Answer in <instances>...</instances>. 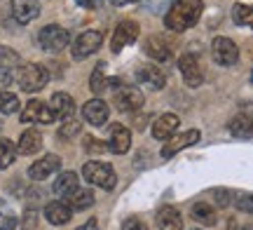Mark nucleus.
I'll use <instances>...</instances> for the list:
<instances>
[{
    "label": "nucleus",
    "mask_w": 253,
    "mask_h": 230,
    "mask_svg": "<svg viewBox=\"0 0 253 230\" xmlns=\"http://www.w3.org/2000/svg\"><path fill=\"white\" fill-rule=\"evenodd\" d=\"M12 66H19V54L12 47L0 45V68H12Z\"/></svg>",
    "instance_id": "33"
},
{
    "label": "nucleus",
    "mask_w": 253,
    "mask_h": 230,
    "mask_svg": "<svg viewBox=\"0 0 253 230\" xmlns=\"http://www.w3.org/2000/svg\"><path fill=\"white\" fill-rule=\"evenodd\" d=\"M122 230H148L145 228V223L138 219V216H129V219H125V223H122Z\"/></svg>",
    "instance_id": "37"
},
{
    "label": "nucleus",
    "mask_w": 253,
    "mask_h": 230,
    "mask_svg": "<svg viewBox=\"0 0 253 230\" xmlns=\"http://www.w3.org/2000/svg\"><path fill=\"white\" fill-rule=\"evenodd\" d=\"M49 108L54 113V118H61V120H68L75 111V101H73L71 94L66 92H56L52 99H49Z\"/></svg>",
    "instance_id": "20"
},
{
    "label": "nucleus",
    "mask_w": 253,
    "mask_h": 230,
    "mask_svg": "<svg viewBox=\"0 0 253 230\" xmlns=\"http://www.w3.org/2000/svg\"><path fill=\"white\" fill-rule=\"evenodd\" d=\"M80 132H82L80 122H78V120H73V118H68L61 125V129H59V138H73V137H78Z\"/></svg>",
    "instance_id": "34"
},
{
    "label": "nucleus",
    "mask_w": 253,
    "mask_h": 230,
    "mask_svg": "<svg viewBox=\"0 0 253 230\" xmlns=\"http://www.w3.org/2000/svg\"><path fill=\"white\" fill-rule=\"evenodd\" d=\"M136 80L148 87V90H162L164 85H167V75L157 68V66H138V71H136Z\"/></svg>",
    "instance_id": "14"
},
{
    "label": "nucleus",
    "mask_w": 253,
    "mask_h": 230,
    "mask_svg": "<svg viewBox=\"0 0 253 230\" xmlns=\"http://www.w3.org/2000/svg\"><path fill=\"white\" fill-rule=\"evenodd\" d=\"M145 54L155 59V61H169L171 59V47L167 45V40L160 36H150L145 40Z\"/></svg>",
    "instance_id": "19"
},
{
    "label": "nucleus",
    "mask_w": 253,
    "mask_h": 230,
    "mask_svg": "<svg viewBox=\"0 0 253 230\" xmlns=\"http://www.w3.org/2000/svg\"><path fill=\"white\" fill-rule=\"evenodd\" d=\"M12 80H14V78H12V73H9V68H0V92L7 90L9 85H12Z\"/></svg>",
    "instance_id": "39"
},
{
    "label": "nucleus",
    "mask_w": 253,
    "mask_h": 230,
    "mask_svg": "<svg viewBox=\"0 0 253 230\" xmlns=\"http://www.w3.org/2000/svg\"><path fill=\"white\" fill-rule=\"evenodd\" d=\"M68 40H71L68 31L59 26V24H49V26H45L38 33V43H40V47L45 52H61V49L68 47Z\"/></svg>",
    "instance_id": "4"
},
{
    "label": "nucleus",
    "mask_w": 253,
    "mask_h": 230,
    "mask_svg": "<svg viewBox=\"0 0 253 230\" xmlns=\"http://www.w3.org/2000/svg\"><path fill=\"white\" fill-rule=\"evenodd\" d=\"M192 219L197 223H202V226H213L216 223V209L204 202H199L192 207Z\"/></svg>",
    "instance_id": "27"
},
{
    "label": "nucleus",
    "mask_w": 253,
    "mask_h": 230,
    "mask_svg": "<svg viewBox=\"0 0 253 230\" xmlns=\"http://www.w3.org/2000/svg\"><path fill=\"white\" fill-rule=\"evenodd\" d=\"M17 157V146L9 138H0V169H7Z\"/></svg>",
    "instance_id": "29"
},
{
    "label": "nucleus",
    "mask_w": 253,
    "mask_h": 230,
    "mask_svg": "<svg viewBox=\"0 0 253 230\" xmlns=\"http://www.w3.org/2000/svg\"><path fill=\"white\" fill-rule=\"evenodd\" d=\"M115 106L122 113H136L143 106V92L136 90V87H118L115 92Z\"/></svg>",
    "instance_id": "9"
},
{
    "label": "nucleus",
    "mask_w": 253,
    "mask_h": 230,
    "mask_svg": "<svg viewBox=\"0 0 253 230\" xmlns=\"http://www.w3.org/2000/svg\"><path fill=\"white\" fill-rule=\"evenodd\" d=\"M78 230H99V223H96V219H89V221L84 223V226H80Z\"/></svg>",
    "instance_id": "42"
},
{
    "label": "nucleus",
    "mask_w": 253,
    "mask_h": 230,
    "mask_svg": "<svg viewBox=\"0 0 253 230\" xmlns=\"http://www.w3.org/2000/svg\"><path fill=\"white\" fill-rule=\"evenodd\" d=\"M171 2H173V0H143V7L148 9V12L157 14V17H162V14H167V12H169Z\"/></svg>",
    "instance_id": "32"
},
{
    "label": "nucleus",
    "mask_w": 253,
    "mask_h": 230,
    "mask_svg": "<svg viewBox=\"0 0 253 230\" xmlns=\"http://www.w3.org/2000/svg\"><path fill=\"white\" fill-rule=\"evenodd\" d=\"M42 148V134L38 129H26L19 138V153L21 155H33Z\"/></svg>",
    "instance_id": "23"
},
{
    "label": "nucleus",
    "mask_w": 253,
    "mask_h": 230,
    "mask_svg": "<svg viewBox=\"0 0 253 230\" xmlns=\"http://www.w3.org/2000/svg\"><path fill=\"white\" fill-rule=\"evenodd\" d=\"M157 226H160V230H183L181 212H178L176 207H171V204L162 207V209L157 212Z\"/></svg>",
    "instance_id": "21"
},
{
    "label": "nucleus",
    "mask_w": 253,
    "mask_h": 230,
    "mask_svg": "<svg viewBox=\"0 0 253 230\" xmlns=\"http://www.w3.org/2000/svg\"><path fill=\"white\" fill-rule=\"evenodd\" d=\"M181 125V120L178 115H173V113H164L160 118L153 122V137L155 138H169L176 134V129Z\"/></svg>",
    "instance_id": "17"
},
{
    "label": "nucleus",
    "mask_w": 253,
    "mask_h": 230,
    "mask_svg": "<svg viewBox=\"0 0 253 230\" xmlns=\"http://www.w3.org/2000/svg\"><path fill=\"white\" fill-rule=\"evenodd\" d=\"M73 216V209L68 207V202H63V200H56V202H49L45 207V219L52 226H63V223H68Z\"/></svg>",
    "instance_id": "18"
},
{
    "label": "nucleus",
    "mask_w": 253,
    "mask_h": 230,
    "mask_svg": "<svg viewBox=\"0 0 253 230\" xmlns=\"http://www.w3.org/2000/svg\"><path fill=\"white\" fill-rule=\"evenodd\" d=\"M91 92L94 94H103L108 87H122L120 80H106V75H103V66H96V71L91 73Z\"/></svg>",
    "instance_id": "26"
},
{
    "label": "nucleus",
    "mask_w": 253,
    "mask_h": 230,
    "mask_svg": "<svg viewBox=\"0 0 253 230\" xmlns=\"http://www.w3.org/2000/svg\"><path fill=\"white\" fill-rule=\"evenodd\" d=\"M197 141H199L197 129H188V132H181V134H173V137H169V141L162 148V160H171L176 153H181L183 148L195 146Z\"/></svg>",
    "instance_id": "7"
},
{
    "label": "nucleus",
    "mask_w": 253,
    "mask_h": 230,
    "mask_svg": "<svg viewBox=\"0 0 253 230\" xmlns=\"http://www.w3.org/2000/svg\"><path fill=\"white\" fill-rule=\"evenodd\" d=\"M232 19H235L237 26H249L253 31V5L237 2L235 7H232Z\"/></svg>",
    "instance_id": "28"
},
{
    "label": "nucleus",
    "mask_w": 253,
    "mask_h": 230,
    "mask_svg": "<svg viewBox=\"0 0 253 230\" xmlns=\"http://www.w3.org/2000/svg\"><path fill=\"white\" fill-rule=\"evenodd\" d=\"M138 31H141V28H138V24H136L134 19L120 21L118 28H115V33H113V43H110L113 52H122V47L136 43V40H138Z\"/></svg>",
    "instance_id": "8"
},
{
    "label": "nucleus",
    "mask_w": 253,
    "mask_h": 230,
    "mask_svg": "<svg viewBox=\"0 0 253 230\" xmlns=\"http://www.w3.org/2000/svg\"><path fill=\"white\" fill-rule=\"evenodd\" d=\"M40 14V2L38 0H12V17L17 19L19 24H28L38 19Z\"/></svg>",
    "instance_id": "16"
},
{
    "label": "nucleus",
    "mask_w": 253,
    "mask_h": 230,
    "mask_svg": "<svg viewBox=\"0 0 253 230\" xmlns=\"http://www.w3.org/2000/svg\"><path fill=\"white\" fill-rule=\"evenodd\" d=\"M56 195H61V197H68L78 190V174L75 172H61L59 179L54 181V188H52Z\"/></svg>",
    "instance_id": "24"
},
{
    "label": "nucleus",
    "mask_w": 253,
    "mask_h": 230,
    "mask_svg": "<svg viewBox=\"0 0 253 230\" xmlns=\"http://www.w3.org/2000/svg\"><path fill=\"white\" fill-rule=\"evenodd\" d=\"M235 204H237V209H239V212L253 214V195H249V193L239 195V197L235 200Z\"/></svg>",
    "instance_id": "36"
},
{
    "label": "nucleus",
    "mask_w": 253,
    "mask_h": 230,
    "mask_svg": "<svg viewBox=\"0 0 253 230\" xmlns=\"http://www.w3.org/2000/svg\"><path fill=\"white\" fill-rule=\"evenodd\" d=\"M17 83L24 92H40L49 83V73H47V68L38 64H24L17 73Z\"/></svg>",
    "instance_id": "3"
},
{
    "label": "nucleus",
    "mask_w": 253,
    "mask_h": 230,
    "mask_svg": "<svg viewBox=\"0 0 253 230\" xmlns=\"http://www.w3.org/2000/svg\"><path fill=\"white\" fill-rule=\"evenodd\" d=\"M230 200H232V197H230V190H223V188H220V190H216L218 207H227V204H230Z\"/></svg>",
    "instance_id": "40"
},
{
    "label": "nucleus",
    "mask_w": 253,
    "mask_h": 230,
    "mask_svg": "<svg viewBox=\"0 0 253 230\" xmlns=\"http://www.w3.org/2000/svg\"><path fill=\"white\" fill-rule=\"evenodd\" d=\"M84 150L91 153V155H99V153H106V150H108V143L96 141L94 137H84Z\"/></svg>",
    "instance_id": "35"
},
{
    "label": "nucleus",
    "mask_w": 253,
    "mask_h": 230,
    "mask_svg": "<svg viewBox=\"0 0 253 230\" xmlns=\"http://www.w3.org/2000/svg\"><path fill=\"white\" fill-rule=\"evenodd\" d=\"M239 230H253V226H244V228H239Z\"/></svg>",
    "instance_id": "44"
},
{
    "label": "nucleus",
    "mask_w": 253,
    "mask_h": 230,
    "mask_svg": "<svg viewBox=\"0 0 253 230\" xmlns=\"http://www.w3.org/2000/svg\"><path fill=\"white\" fill-rule=\"evenodd\" d=\"M227 129L237 138H249V137H253V118L249 113H239V115H235V118L230 120Z\"/></svg>",
    "instance_id": "22"
},
{
    "label": "nucleus",
    "mask_w": 253,
    "mask_h": 230,
    "mask_svg": "<svg viewBox=\"0 0 253 230\" xmlns=\"http://www.w3.org/2000/svg\"><path fill=\"white\" fill-rule=\"evenodd\" d=\"M17 228V216L9 209L5 200H0V230H14Z\"/></svg>",
    "instance_id": "30"
},
{
    "label": "nucleus",
    "mask_w": 253,
    "mask_h": 230,
    "mask_svg": "<svg viewBox=\"0 0 253 230\" xmlns=\"http://www.w3.org/2000/svg\"><path fill=\"white\" fill-rule=\"evenodd\" d=\"M131 146V132L122 125H113L110 127V137H108V150L115 153V155H122L126 153Z\"/></svg>",
    "instance_id": "15"
},
{
    "label": "nucleus",
    "mask_w": 253,
    "mask_h": 230,
    "mask_svg": "<svg viewBox=\"0 0 253 230\" xmlns=\"http://www.w3.org/2000/svg\"><path fill=\"white\" fill-rule=\"evenodd\" d=\"M82 176H84L87 184L99 185V188H103V190H113L115 184H118L115 169H113L108 162H96V160L84 162V167H82Z\"/></svg>",
    "instance_id": "2"
},
{
    "label": "nucleus",
    "mask_w": 253,
    "mask_h": 230,
    "mask_svg": "<svg viewBox=\"0 0 253 230\" xmlns=\"http://www.w3.org/2000/svg\"><path fill=\"white\" fill-rule=\"evenodd\" d=\"M108 103L101 101V99H91V101H87L84 106H82V118L87 120L89 125H94V127H101V125H106L108 122Z\"/></svg>",
    "instance_id": "12"
},
{
    "label": "nucleus",
    "mask_w": 253,
    "mask_h": 230,
    "mask_svg": "<svg viewBox=\"0 0 253 230\" xmlns=\"http://www.w3.org/2000/svg\"><path fill=\"white\" fill-rule=\"evenodd\" d=\"M59 169H61V157L54 155V153H49V155H45L42 160H38V162L31 165L28 176H31L33 181H45V179H49V176L54 174V172H59Z\"/></svg>",
    "instance_id": "10"
},
{
    "label": "nucleus",
    "mask_w": 253,
    "mask_h": 230,
    "mask_svg": "<svg viewBox=\"0 0 253 230\" xmlns=\"http://www.w3.org/2000/svg\"><path fill=\"white\" fill-rule=\"evenodd\" d=\"M251 83H253V73H251Z\"/></svg>",
    "instance_id": "45"
},
{
    "label": "nucleus",
    "mask_w": 253,
    "mask_h": 230,
    "mask_svg": "<svg viewBox=\"0 0 253 230\" xmlns=\"http://www.w3.org/2000/svg\"><path fill=\"white\" fill-rule=\"evenodd\" d=\"M54 113L49 108V103H42L33 99V101H28V106L24 108V115H21V122H38V125H49V122H54Z\"/></svg>",
    "instance_id": "11"
},
{
    "label": "nucleus",
    "mask_w": 253,
    "mask_h": 230,
    "mask_svg": "<svg viewBox=\"0 0 253 230\" xmlns=\"http://www.w3.org/2000/svg\"><path fill=\"white\" fill-rule=\"evenodd\" d=\"M19 111V99L14 96V94L9 92H0V113H5V115H9V113H17Z\"/></svg>",
    "instance_id": "31"
},
{
    "label": "nucleus",
    "mask_w": 253,
    "mask_h": 230,
    "mask_svg": "<svg viewBox=\"0 0 253 230\" xmlns=\"http://www.w3.org/2000/svg\"><path fill=\"white\" fill-rule=\"evenodd\" d=\"M66 202H68V207L71 209H89L91 204H94V193L91 190H84V188H78L73 195H68L66 197Z\"/></svg>",
    "instance_id": "25"
},
{
    "label": "nucleus",
    "mask_w": 253,
    "mask_h": 230,
    "mask_svg": "<svg viewBox=\"0 0 253 230\" xmlns=\"http://www.w3.org/2000/svg\"><path fill=\"white\" fill-rule=\"evenodd\" d=\"M195 230H199V228H195Z\"/></svg>",
    "instance_id": "46"
},
{
    "label": "nucleus",
    "mask_w": 253,
    "mask_h": 230,
    "mask_svg": "<svg viewBox=\"0 0 253 230\" xmlns=\"http://www.w3.org/2000/svg\"><path fill=\"white\" fill-rule=\"evenodd\" d=\"M75 2H78L80 7H87V9H99L103 0H75Z\"/></svg>",
    "instance_id": "41"
},
{
    "label": "nucleus",
    "mask_w": 253,
    "mask_h": 230,
    "mask_svg": "<svg viewBox=\"0 0 253 230\" xmlns=\"http://www.w3.org/2000/svg\"><path fill=\"white\" fill-rule=\"evenodd\" d=\"M211 54H213V61L220 66H235L239 61V49L237 45L225 36L213 38L211 43Z\"/></svg>",
    "instance_id": "5"
},
{
    "label": "nucleus",
    "mask_w": 253,
    "mask_h": 230,
    "mask_svg": "<svg viewBox=\"0 0 253 230\" xmlns=\"http://www.w3.org/2000/svg\"><path fill=\"white\" fill-rule=\"evenodd\" d=\"M108 2H113L115 7H122V5H131V2H138V0H108Z\"/></svg>",
    "instance_id": "43"
},
{
    "label": "nucleus",
    "mask_w": 253,
    "mask_h": 230,
    "mask_svg": "<svg viewBox=\"0 0 253 230\" xmlns=\"http://www.w3.org/2000/svg\"><path fill=\"white\" fill-rule=\"evenodd\" d=\"M101 43H103V36L99 31H84V33H80L78 40H73V47H71L73 59H87V56H91L101 47Z\"/></svg>",
    "instance_id": "6"
},
{
    "label": "nucleus",
    "mask_w": 253,
    "mask_h": 230,
    "mask_svg": "<svg viewBox=\"0 0 253 230\" xmlns=\"http://www.w3.org/2000/svg\"><path fill=\"white\" fill-rule=\"evenodd\" d=\"M178 68H181V75L188 87H199L202 85V68H199V61L195 54H183L178 59Z\"/></svg>",
    "instance_id": "13"
},
{
    "label": "nucleus",
    "mask_w": 253,
    "mask_h": 230,
    "mask_svg": "<svg viewBox=\"0 0 253 230\" xmlns=\"http://www.w3.org/2000/svg\"><path fill=\"white\" fill-rule=\"evenodd\" d=\"M202 9H204L202 0H173L169 12L164 14V24H167L169 31L183 33V31L192 28L199 21Z\"/></svg>",
    "instance_id": "1"
},
{
    "label": "nucleus",
    "mask_w": 253,
    "mask_h": 230,
    "mask_svg": "<svg viewBox=\"0 0 253 230\" xmlns=\"http://www.w3.org/2000/svg\"><path fill=\"white\" fill-rule=\"evenodd\" d=\"M38 223V214L36 209H26V214H24V230H33Z\"/></svg>",
    "instance_id": "38"
}]
</instances>
